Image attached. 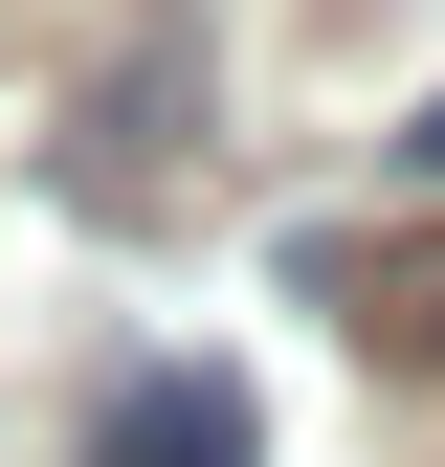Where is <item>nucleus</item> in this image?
I'll list each match as a JSON object with an SVG mask.
<instances>
[{"instance_id": "f257e3e1", "label": "nucleus", "mask_w": 445, "mask_h": 467, "mask_svg": "<svg viewBox=\"0 0 445 467\" xmlns=\"http://www.w3.org/2000/svg\"><path fill=\"white\" fill-rule=\"evenodd\" d=\"M179 134H201V67H179V45H134V89H89L45 179H67L89 223H179Z\"/></svg>"}, {"instance_id": "f03ea898", "label": "nucleus", "mask_w": 445, "mask_h": 467, "mask_svg": "<svg viewBox=\"0 0 445 467\" xmlns=\"http://www.w3.org/2000/svg\"><path fill=\"white\" fill-rule=\"evenodd\" d=\"M89 467H267V423H245V379H222V357H156V379H111Z\"/></svg>"}, {"instance_id": "7ed1b4c3", "label": "nucleus", "mask_w": 445, "mask_h": 467, "mask_svg": "<svg viewBox=\"0 0 445 467\" xmlns=\"http://www.w3.org/2000/svg\"><path fill=\"white\" fill-rule=\"evenodd\" d=\"M312 289H334L401 379H445V245H312Z\"/></svg>"}, {"instance_id": "20e7f679", "label": "nucleus", "mask_w": 445, "mask_h": 467, "mask_svg": "<svg viewBox=\"0 0 445 467\" xmlns=\"http://www.w3.org/2000/svg\"><path fill=\"white\" fill-rule=\"evenodd\" d=\"M378 156H401V179H423V201H445V89H423V111H401V134H378Z\"/></svg>"}]
</instances>
